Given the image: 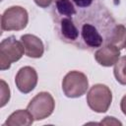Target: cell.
<instances>
[{"instance_id": "2e32d148", "label": "cell", "mask_w": 126, "mask_h": 126, "mask_svg": "<svg viewBox=\"0 0 126 126\" xmlns=\"http://www.w3.org/2000/svg\"><path fill=\"white\" fill-rule=\"evenodd\" d=\"M120 108H121V111L123 112V114L126 115V94L122 97V99L120 101Z\"/></svg>"}, {"instance_id": "e0dca14e", "label": "cell", "mask_w": 126, "mask_h": 126, "mask_svg": "<svg viewBox=\"0 0 126 126\" xmlns=\"http://www.w3.org/2000/svg\"><path fill=\"white\" fill-rule=\"evenodd\" d=\"M124 48H125V49H126V44H125V46H124Z\"/></svg>"}, {"instance_id": "4fadbf2b", "label": "cell", "mask_w": 126, "mask_h": 126, "mask_svg": "<svg viewBox=\"0 0 126 126\" xmlns=\"http://www.w3.org/2000/svg\"><path fill=\"white\" fill-rule=\"evenodd\" d=\"M0 89H1V103H0V106L1 107H4L8 101L10 100V89H9V86L7 85V83L4 81V80H1L0 81Z\"/></svg>"}, {"instance_id": "52a82bcc", "label": "cell", "mask_w": 126, "mask_h": 126, "mask_svg": "<svg viewBox=\"0 0 126 126\" xmlns=\"http://www.w3.org/2000/svg\"><path fill=\"white\" fill-rule=\"evenodd\" d=\"M15 84L17 89L23 94H29L33 91L37 85V73L35 69L31 66L22 67L15 77Z\"/></svg>"}, {"instance_id": "9c48e42d", "label": "cell", "mask_w": 126, "mask_h": 126, "mask_svg": "<svg viewBox=\"0 0 126 126\" xmlns=\"http://www.w3.org/2000/svg\"><path fill=\"white\" fill-rule=\"evenodd\" d=\"M21 41L25 48V54L31 58H40L44 53V45L42 40L34 34H24Z\"/></svg>"}, {"instance_id": "5bb4252c", "label": "cell", "mask_w": 126, "mask_h": 126, "mask_svg": "<svg viewBox=\"0 0 126 126\" xmlns=\"http://www.w3.org/2000/svg\"><path fill=\"white\" fill-rule=\"evenodd\" d=\"M99 124H101V125H122V123L119 120H117L115 117H112V116L104 117V119L101 120L99 122Z\"/></svg>"}, {"instance_id": "ba28073f", "label": "cell", "mask_w": 126, "mask_h": 126, "mask_svg": "<svg viewBox=\"0 0 126 126\" xmlns=\"http://www.w3.org/2000/svg\"><path fill=\"white\" fill-rule=\"evenodd\" d=\"M120 58V49L111 43L105 44L100 48L96 49L94 52V59L95 61L103 66V67H110L113 66L118 59Z\"/></svg>"}, {"instance_id": "9a60e30c", "label": "cell", "mask_w": 126, "mask_h": 126, "mask_svg": "<svg viewBox=\"0 0 126 126\" xmlns=\"http://www.w3.org/2000/svg\"><path fill=\"white\" fill-rule=\"evenodd\" d=\"M33 1H34V3H35L38 7L45 9V8H48V7L53 3L54 0H33Z\"/></svg>"}, {"instance_id": "5b68a950", "label": "cell", "mask_w": 126, "mask_h": 126, "mask_svg": "<svg viewBox=\"0 0 126 126\" xmlns=\"http://www.w3.org/2000/svg\"><path fill=\"white\" fill-rule=\"evenodd\" d=\"M29 23L28 11L21 6H12L4 11L1 16L2 32L22 31Z\"/></svg>"}, {"instance_id": "277c9868", "label": "cell", "mask_w": 126, "mask_h": 126, "mask_svg": "<svg viewBox=\"0 0 126 126\" xmlns=\"http://www.w3.org/2000/svg\"><path fill=\"white\" fill-rule=\"evenodd\" d=\"M89 88L88 77L80 71H70L62 81V91L67 97L77 98L85 94Z\"/></svg>"}, {"instance_id": "7a4b0ae2", "label": "cell", "mask_w": 126, "mask_h": 126, "mask_svg": "<svg viewBox=\"0 0 126 126\" xmlns=\"http://www.w3.org/2000/svg\"><path fill=\"white\" fill-rule=\"evenodd\" d=\"M25 53L22 41L17 40L15 36H8L0 43V69L5 71L9 69L12 63L19 61Z\"/></svg>"}, {"instance_id": "8992f818", "label": "cell", "mask_w": 126, "mask_h": 126, "mask_svg": "<svg viewBox=\"0 0 126 126\" xmlns=\"http://www.w3.org/2000/svg\"><path fill=\"white\" fill-rule=\"evenodd\" d=\"M55 101L53 96L47 92H40L29 102L27 109L33 116L34 120H43L53 113Z\"/></svg>"}, {"instance_id": "7c38bea8", "label": "cell", "mask_w": 126, "mask_h": 126, "mask_svg": "<svg viewBox=\"0 0 126 126\" xmlns=\"http://www.w3.org/2000/svg\"><path fill=\"white\" fill-rule=\"evenodd\" d=\"M111 44L116 45L119 49L124 48V46L126 44V28L123 25L117 24L116 29L113 33Z\"/></svg>"}, {"instance_id": "8fae6325", "label": "cell", "mask_w": 126, "mask_h": 126, "mask_svg": "<svg viewBox=\"0 0 126 126\" xmlns=\"http://www.w3.org/2000/svg\"><path fill=\"white\" fill-rule=\"evenodd\" d=\"M113 74L119 84L126 85V55L120 57L114 64Z\"/></svg>"}, {"instance_id": "30bf717a", "label": "cell", "mask_w": 126, "mask_h": 126, "mask_svg": "<svg viewBox=\"0 0 126 126\" xmlns=\"http://www.w3.org/2000/svg\"><path fill=\"white\" fill-rule=\"evenodd\" d=\"M34 118L27 109H19L13 112L3 124V126H29L32 125Z\"/></svg>"}, {"instance_id": "6da1fadb", "label": "cell", "mask_w": 126, "mask_h": 126, "mask_svg": "<svg viewBox=\"0 0 126 126\" xmlns=\"http://www.w3.org/2000/svg\"><path fill=\"white\" fill-rule=\"evenodd\" d=\"M51 18L62 41L88 51L111 43L117 26L100 0H54Z\"/></svg>"}, {"instance_id": "3957f363", "label": "cell", "mask_w": 126, "mask_h": 126, "mask_svg": "<svg viewBox=\"0 0 126 126\" xmlns=\"http://www.w3.org/2000/svg\"><path fill=\"white\" fill-rule=\"evenodd\" d=\"M112 101V93L110 89L102 84H95L87 94V102L89 107L97 113L106 112Z\"/></svg>"}]
</instances>
